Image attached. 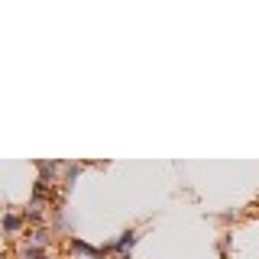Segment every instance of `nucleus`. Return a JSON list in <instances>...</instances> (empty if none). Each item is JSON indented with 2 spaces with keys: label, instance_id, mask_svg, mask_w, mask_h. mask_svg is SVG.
<instances>
[{
  "label": "nucleus",
  "instance_id": "2",
  "mask_svg": "<svg viewBox=\"0 0 259 259\" xmlns=\"http://www.w3.org/2000/svg\"><path fill=\"white\" fill-rule=\"evenodd\" d=\"M23 224H26V221H23L20 214H13V210L4 214V233H7V237H16V233L23 230Z\"/></svg>",
  "mask_w": 259,
  "mask_h": 259
},
{
  "label": "nucleus",
  "instance_id": "4",
  "mask_svg": "<svg viewBox=\"0 0 259 259\" xmlns=\"http://www.w3.org/2000/svg\"><path fill=\"white\" fill-rule=\"evenodd\" d=\"M16 259H49V256H46V249H39V246H29V243H23V246L16 249Z\"/></svg>",
  "mask_w": 259,
  "mask_h": 259
},
{
  "label": "nucleus",
  "instance_id": "3",
  "mask_svg": "<svg viewBox=\"0 0 259 259\" xmlns=\"http://www.w3.org/2000/svg\"><path fill=\"white\" fill-rule=\"evenodd\" d=\"M71 249H75L78 256H84V259H101V256H104V249H94V246H88L84 240H71Z\"/></svg>",
  "mask_w": 259,
  "mask_h": 259
},
{
  "label": "nucleus",
  "instance_id": "1",
  "mask_svg": "<svg viewBox=\"0 0 259 259\" xmlns=\"http://www.w3.org/2000/svg\"><path fill=\"white\" fill-rule=\"evenodd\" d=\"M26 243L29 246L46 249L49 243H52V230H49V227H32V230H26Z\"/></svg>",
  "mask_w": 259,
  "mask_h": 259
}]
</instances>
